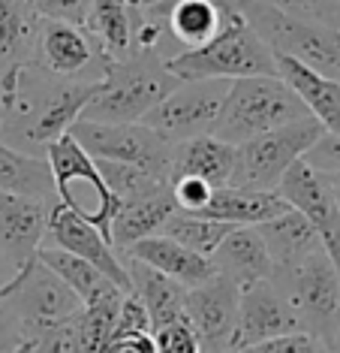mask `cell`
<instances>
[{
  "label": "cell",
  "instance_id": "cell-36",
  "mask_svg": "<svg viewBox=\"0 0 340 353\" xmlns=\"http://www.w3.org/2000/svg\"><path fill=\"white\" fill-rule=\"evenodd\" d=\"M238 353H328V350H326V341H322L319 335H313V332H289V335H280V339L253 344V347L238 350Z\"/></svg>",
  "mask_w": 340,
  "mask_h": 353
},
{
  "label": "cell",
  "instance_id": "cell-20",
  "mask_svg": "<svg viewBox=\"0 0 340 353\" xmlns=\"http://www.w3.org/2000/svg\"><path fill=\"white\" fill-rule=\"evenodd\" d=\"M211 266L220 278L232 281L238 290L259 284V281H268L274 272V263L256 227H235L211 254Z\"/></svg>",
  "mask_w": 340,
  "mask_h": 353
},
{
  "label": "cell",
  "instance_id": "cell-4",
  "mask_svg": "<svg viewBox=\"0 0 340 353\" xmlns=\"http://www.w3.org/2000/svg\"><path fill=\"white\" fill-rule=\"evenodd\" d=\"M178 82H199V79H253V76H277L274 52L259 39V34L241 19V12L226 21V28L208 46L184 52L166 61Z\"/></svg>",
  "mask_w": 340,
  "mask_h": 353
},
{
  "label": "cell",
  "instance_id": "cell-34",
  "mask_svg": "<svg viewBox=\"0 0 340 353\" xmlns=\"http://www.w3.org/2000/svg\"><path fill=\"white\" fill-rule=\"evenodd\" d=\"M34 12L45 21H61L87 30L91 21V0H30Z\"/></svg>",
  "mask_w": 340,
  "mask_h": 353
},
{
  "label": "cell",
  "instance_id": "cell-47",
  "mask_svg": "<svg viewBox=\"0 0 340 353\" xmlns=\"http://www.w3.org/2000/svg\"><path fill=\"white\" fill-rule=\"evenodd\" d=\"M232 353H238V350H232Z\"/></svg>",
  "mask_w": 340,
  "mask_h": 353
},
{
  "label": "cell",
  "instance_id": "cell-24",
  "mask_svg": "<svg viewBox=\"0 0 340 353\" xmlns=\"http://www.w3.org/2000/svg\"><path fill=\"white\" fill-rule=\"evenodd\" d=\"M259 239H262L265 251H268L274 269L277 266H293V263L304 260V256L322 251V242L317 230L310 227V221L301 212H295L293 205L286 212H280L277 218L265 221L256 227Z\"/></svg>",
  "mask_w": 340,
  "mask_h": 353
},
{
  "label": "cell",
  "instance_id": "cell-5",
  "mask_svg": "<svg viewBox=\"0 0 340 353\" xmlns=\"http://www.w3.org/2000/svg\"><path fill=\"white\" fill-rule=\"evenodd\" d=\"M235 10L274 54L293 58L313 73L340 82V28L293 19L262 0H235Z\"/></svg>",
  "mask_w": 340,
  "mask_h": 353
},
{
  "label": "cell",
  "instance_id": "cell-41",
  "mask_svg": "<svg viewBox=\"0 0 340 353\" xmlns=\"http://www.w3.org/2000/svg\"><path fill=\"white\" fill-rule=\"evenodd\" d=\"M103 353H157V347H153V335L133 332V335H111Z\"/></svg>",
  "mask_w": 340,
  "mask_h": 353
},
{
  "label": "cell",
  "instance_id": "cell-7",
  "mask_svg": "<svg viewBox=\"0 0 340 353\" xmlns=\"http://www.w3.org/2000/svg\"><path fill=\"white\" fill-rule=\"evenodd\" d=\"M0 302L6 305L19 332L28 341L58 323L76 320L85 308V302L36 256L6 281V287L0 290Z\"/></svg>",
  "mask_w": 340,
  "mask_h": 353
},
{
  "label": "cell",
  "instance_id": "cell-29",
  "mask_svg": "<svg viewBox=\"0 0 340 353\" xmlns=\"http://www.w3.org/2000/svg\"><path fill=\"white\" fill-rule=\"evenodd\" d=\"M142 0H91L87 34L103 46L109 61L124 58L133 46V21Z\"/></svg>",
  "mask_w": 340,
  "mask_h": 353
},
{
  "label": "cell",
  "instance_id": "cell-38",
  "mask_svg": "<svg viewBox=\"0 0 340 353\" xmlns=\"http://www.w3.org/2000/svg\"><path fill=\"white\" fill-rule=\"evenodd\" d=\"M169 188H172V199H175V208L184 214H199L202 208H205V203L211 199L214 188L199 179H172L169 181Z\"/></svg>",
  "mask_w": 340,
  "mask_h": 353
},
{
  "label": "cell",
  "instance_id": "cell-8",
  "mask_svg": "<svg viewBox=\"0 0 340 353\" xmlns=\"http://www.w3.org/2000/svg\"><path fill=\"white\" fill-rule=\"evenodd\" d=\"M45 163L54 179V203L82 214L85 221L100 227V232L111 242L109 230L120 203L106 188L100 170H96V160L67 133L45 151Z\"/></svg>",
  "mask_w": 340,
  "mask_h": 353
},
{
  "label": "cell",
  "instance_id": "cell-27",
  "mask_svg": "<svg viewBox=\"0 0 340 353\" xmlns=\"http://www.w3.org/2000/svg\"><path fill=\"white\" fill-rule=\"evenodd\" d=\"M39 15L28 0H0V76L34 63Z\"/></svg>",
  "mask_w": 340,
  "mask_h": 353
},
{
  "label": "cell",
  "instance_id": "cell-37",
  "mask_svg": "<svg viewBox=\"0 0 340 353\" xmlns=\"http://www.w3.org/2000/svg\"><path fill=\"white\" fill-rule=\"evenodd\" d=\"M153 347H157V353H202V344L187 320L157 329L153 332Z\"/></svg>",
  "mask_w": 340,
  "mask_h": 353
},
{
  "label": "cell",
  "instance_id": "cell-28",
  "mask_svg": "<svg viewBox=\"0 0 340 353\" xmlns=\"http://www.w3.org/2000/svg\"><path fill=\"white\" fill-rule=\"evenodd\" d=\"M36 260L43 263L45 269H52L54 275H58L85 305L109 299V296H127V293H120L100 269H94L87 260H82V256H76V254L61 251V248H54V245H43V248H39Z\"/></svg>",
  "mask_w": 340,
  "mask_h": 353
},
{
  "label": "cell",
  "instance_id": "cell-46",
  "mask_svg": "<svg viewBox=\"0 0 340 353\" xmlns=\"http://www.w3.org/2000/svg\"><path fill=\"white\" fill-rule=\"evenodd\" d=\"M142 3H157V0H142Z\"/></svg>",
  "mask_w": 340,
  "mask_h": 353
},
{
  "label": "cell",
  "instance_id": "cell-26",
  "mask_svg": "<svg viewBox=\"0 0 340 353\" xmlns=\"http://www.w3.org/2000/svg\"><path fill=\"white\" fill-rule=\"evenodd\" d=\"M235 166V145L220 142L217 136H196L190 142L175 145L172 179H199L211 188H226Z\"/></svg>",
  "mask_w": 340,
  "mask_h": 353
},
{
  "label": "cell",
  "instance_id": "cell-31",
  "mask_svg": "<svg viewBox=\"0 0 340 353\" xmlns=\"http://www.w3.org/2000/svg\"><path fill=\"white\" fill-rule=\"evenodd\" d=\"M235 227L229 223H220V221H211V218H202V214H184V212H175L163 227H160L157 236H166L172 242L190 248L202 256H211L217 251V245L229 236Z\"/></svg>",
  "mask_w": 340,
  "mask_h": 353
},
{
  "label": "cell",
  "instance_id": "cell-13",
  "mask_svg": "<svg viewBox=\"0 0 340 353\" xmlns=\"http://www.w3.org/2000/svg\"><path fill=\"white\" fill-rule=\"evenodd\" d=\"M280 199L286 205H293L295 212H301L310 227L317 230L322 251L328 254V260L334 263L337 275H340V208L334 203V190H331V179L298 160L293 163V170L283 175Z\"/></svg>",
  "mask_w": 340,
  "mask_h": 353
},
{
  "label": "cell",
  "instance_id": "cell-25",
  "mask_svg": "<svg viewBox=\"0 0 340 353\" xmlns=\"http://www.w3.org/2000/svg\"><path fill=\"white\" fill-rule=\"evenodd\" d=\"M178 212L175 199H172V188L160 190V194L133 199V203H120L118 214L111 218V245L118 254L129 251L136 242L148 236H157L160 227Z\"/></svg>",
  "mask_w": 340,
  "mask_h": 353
},
{
  "label": "cell",
  "instance_id": "cell-14",
  "mask_svg": "<svg viewBox=\"0 0 340 353\" xmlns=\"http://www.w3.org/2000/svg\"><path fill=\"white\" fill-rule=\"evenodd\" d=\"M45 245H54L67 254L82 256V260H87L94 269H100L120 293L133 296V284H129V275H127V266H124V254L115 251V245L103 236L100 227H94L91 221L82 218V214L70 212L67 205L52 203V208H48Z\"/></svg>",
  "mask_w": 340,
  "mask_h": 353
},
{
  "label": "cell",
  "instance_id": "cell-19",
  "mask_svg": "<svg viewBox=\"0 0 340 353\" xmlns=\"http://www.w3.org/2000/svg\"><path fill=\"white\" fill-rule=\"evenodd\" d=\"M274 67H277V79H283L289 91L301 100L307 115L317 118L326 133L340 136V82L313 73L310 67L283 54H274Z\"/></svg>",
  "mask_w": 340,
  "mask_h": 353
},
{
  "label": "cell",
  "instance_id": "cell-22",
  "mask_svg": "<svg viewBox=\"0 0 340 353\" xmlns=\"http://www.w3.org/2000/svg\"><path fill=\"white\" fill-rule=\"evenodd\" d=\"M124 266H127L129 284H133V296L148 311L151 335L169 323L187 320L184 317V296H187V290L181 284H175L172 278L160 275V272H153L151 266L133 260V256H124Z\"/></svg>",
  "mask_w": 340,
  "mask_h": 353
},
{
  "label": "cell",
  "instance_id": "cell-32",
  "mask_svg": "<svg viewBox=\"0 0 340 353\" xmlns=\"http://www.w3.org/2000/svg\"><path fill=\"white\" fill-rule=\"evenodd\" d=\"M96 170H100L103 181H106V188L111 190V196H115L118 203H133V199L160 194V190L169 188L166 179H160V175H151V172H145V170H136V166H127V163L96 160Z\"/></svg>",
  "mask_w": 340,
  "mask_h": 353
},
{
  "label": "cell",
  "instance_id": "cell-21",
  "mask_svg": "<svg viewBox=\"0 0 340 353\" xmlns=\"http://www.w3.org/2000/svg\"><path fill=\"white\" fill-rule=\"evenodd\" d=\"M124 256H133V260L151 266L153 272H160V275L172 278L175 284L184 287V290L205 284V281H211L217 275L214 266H211V256H202V254L190 251V248L178 245L166 236L142 239V242H136L129 251H124Z\"/></svg>",
  "mask_w": 340,
  "mask_h": 353
},
{
  "label": "cell",
  "instance_id": "cell-23",
  "mask_svg": "<svg viewBox=\"0 0 340 353\" xmlns=\"http://www.w3.org/2000/svg\"><path fill=\"white\" fill-rule=\"evenodd\" d=\"M280 194H262V190H241V188H214L211 199L202 208V218H211L229 227H259V223L277 218L286 212Z\"/></svg>",
  "mask_w": 340,
  "mask_h": 353
},
{
  "label": "cell",
  "instance_id": "cell-35",
  "mask_svg": "<svg viewBox=\"0 0 340 353\" xmlns=\"http://www.w3.org/2000/svg\"><path fill=\"white\" fill-rule=\"evenodd\" d=\"M76 320H67V323H58V326L45 329L43 335H36V339L30 341L28 353H82Z\"/></svg>",
  "mask_w": 340,
  "mask_h": 353
},
{
  "label": "cell",
  "instance_id": "cell-12",
  "mask_svg": "<svg viewBox=\"0 0 340 353\" xmlns=\"http://www.w3.org/2000/svg\"><path fill=\"white\" fill-rule=\"evenodd\" d=\"M34 63L72 82H103L109 70V54L87 30L39 19Z\"/></svg>",
  "mask_w": 340,
  "mask_h": 353
},
{
  "label": "cell",
  "instance_id": "cell-39",
  "mask_svg": "<svg viewBox=\"0 0 340 353\" xmlns=\"http://www.w3.org/2000/svg\"><path fill=\"white\" fill-rule=\"evenodd\" d=\"M301 160L322 175H340V136L326 133Z\"/></svg>",
  "mask_w": 340,
  "mask_h": 353
},
{
  "label": "cell",
  "instance_id": "cell-30",
  "mask_svg": "<svg viewBox=\"0 0 340 353\" xmlns=\"http://www.w3.org/2000/svg\"><path fill=\"white\" fill-rule=\"evenodd\" d=\"M0 194H21L54 203V179L45 160L15 151L0 139Z\"/></svg>",
  "mask_w": 340,
  "mask_h": 353
},
{
  "label": "cell",
  "instance_id": "cell-6",
  "mask_svg": "<svg viewBox=\"0 0 340 353\" xmlns=\"http://www.w3.org/2000/svg\"><path fill=\"white\" fill-rule=\"evenodd\" d=\"M322 136H326V130L317 118H301L295 124H286L280 130L262 133L256 139L235 145L229 188L277 194L283 175L293 170V163H298Z\"/></svg>",
  "mask_w": 340,
  "mask_h": 353
},
{
  "label": "cell",
  "instance_id": "cell-3",
  "mask_svg": "<svg viewBox=\"0 0 340 353\" xmlns=\"http://www.w3.org/2000/svg\"><path fill=\"white\" fill-rule=\"evenodd\" d=\"M301 118H310L301 100L286 88L277 76H253L229 82L223 109L217 115L211 136L229 145H241L262 133L280 130L286 124H295Z\"/></svg>",
  "mask_w": 340,
  "mask_h": 353
},
{
  "label": "cell",
  "instance_id": "cell-42",
  "mask_svg": "<svg viewBox=\"0 0 340 353\" xmlns=\"http://www.w3.org/2000/svg\"><path fill=\"white\" fill-rule=\"evenodd\" d=\"M326 350H328V353H340V326L326 339Z\"/></svg>",
  "mask_w": 340,
  "mask_h": 353
},
{
  "label": "cell",
  "instance_id": "cell-45",
  "mask_svg": "<svg viewBox=\"0 0 340 353\" xmlns=\"http://www.w3.org/2000/svg\"><path fill=\"white\" fill-rule=\"evenodd\" d=\"M0 118H3V76H0Z\"/></svg>",
  "mask_w": 340,
  "mask_h": 353
},
{
  "label": "cell",
  "instance_id": "cell-33",
  "mask_svg": "<svg viewBox=\"0 0 340 353\" xmlns=\"http://www.w3.org/2000/svg\"><path fill=\"white\" fill-rule=\"evenodd\" d=\"M262 3L293 15V19L313 21V25H326V28H340V0H262Z\"/></svg>",
  "mask_w": 340,
  "mask_h": 353
},
{
  "label": "cell",
  "instance_id": "cell-44",
  "mask_svg": "<svg viewBox=\"0 0 340 353\" xmlns=\"http://www.w3.org/2000/svg\"><path fill=\"white\" fill-rule=\"evenodd\" d=\"M328 179H331V190H334V203L340 208V175H328Z\"/></svg>",
  "mask_w": 340,
  "mask_h": 353
},
{
  "label": "cell",
  "instance_id": "cell-1",
  "mask_svg": "<svg viewBox=\"0 0 340 353\" xmlns=\"http://www.w3.org/2000/svg\"><path fill=\"white\" fill-rule=\"evenodd\" d=\"M100 82H72L36 63H24L3 79L0 139L21 154L45 160V151L72 130Z\"/></svg>",
  "mask_w": 340,
  "mask_h": 353
},
{
  "label": "cell",
  "instance_id": "cell-9",
  "mask_svg": "<svg viewBox=\"0 0 340 353\" xmlns=\"http://www.w3.org/2000/svg\"><path fill=\"white\" fill-rule=\"evenodd\" d=\"M271 284L293 305L304 332L326 341L340 326V275L326 251L304 256L293 266H277L271 272Z\"/></svg>",
  "mask_w": 340,
  "mask_h": 353
},
{
  "label": "cell",
  "instance_id": "cell-48",
  "mask_svg": "<svg viewBox=\"0 0 340 353\" xmlns=\"http://www.w3.org/2000/svg\"><path fill=\"white\" fill-rule=\"evenodd\" d=\"M28 3H30V0H28Z\"/></svg>",
  "mask_w": 340,
  "mask_h": 353
},
{
  "label": "cell",
  "instance_id": "cell-16",
  "mask_svg": "<svg viewBox=\"0 0 340 353\" xmlns=\"http://www.w3.org/2000/svg\"><path fill=\"white\" fill-rule=\"evenodd\" d=\"M289 332H304L301 320L283 293L268 281H259L238 296V323H235V350H247L253 344L280 339Z\"/></svg>",
  "mask_w": 340,
  "mask_h": 353
},
{
  "label": "cell",
  "instance_id": "cell-2",
  "mask_svg": "<svg viewBox=\"0 0 340 353\" xmlns=\"http://www.w3.org/2000/svg\"><path fill=\"white\" fill-rule=\"evenodd\" d=\"M178 88V79L160 54L129 52L109 61L103 82L82 112V121L136 124Z\"/></svg>",
  "mask_w": 340,
  "mask_h": 353
},
{
  "label": "cell",
  "instance_id": "cell-10",
  "mask_svg": "<svg viewBox=\"0 0 340 353\" xmlns=\"http://www.w3.org/2000/svg\"><path fill=\"white\" fill-rule=\"evenodd\" d=\"M72 139L82 145L94 160H111V163H127L136 170H145L151 175L172 181V160L175 145L166 142L160 133L142 121L136 124H100V121H82L78 118L70 130Z\"/></svg>",
  "mask_w": 340,
  "mask_h": 353
},
{
  "label": "cell",
  "instance_id": "cell-43",
  "mask_svg": "<svg viewBox=\"0 0 340 353\" xmlns=\"http://www.w3.org/2000/svg\"><path fill=\"white\" fill-rule=\"evenodd\" d=\"M10 278H12V269L6 266L3 260H0V290H3V287H6V281H10Z\"/></svg>",
  "mask_w": 340,
  "mask_h": 353
},
{
  "label": "cell",
  "instance_id": "cell-11",
  "mask_svg": "<svg viewBox=\"0 0 340 353\" xmlns=\"http://www.w3.org/2000/svg\"><path fill=\"white\" fill-rule=\"evenodd\" d=\"M226 91H229V82H223V79L178 82L175 91L142 118V124L160 133L172 145L190 142L196 136H208L223 109Z\"/></svg>",
  "mask_w": 340,
  "mask_h": 353
},
{
  "label": "cell",
  "instance_id": "cell-17",
  "mask_svg": "<svg viewBox=\"0 0 340 353\" xmlns=\"http://www.w3.org/2000/svg\"><path fill=\"white\" fill-rule=\"evenodd\" d=\"M151 6L166 28L172 58L208 46L235 15V0H157Z\"/></svg>",
  "mask_w": 340,
  "mask_h": 353
},
{
  "label": "cell",
  "instance_id": "cell-18",
  "mask_svg": "<svg viewBox=\"0 0 340 353\" xmlns=\"http://www.w3.org/2000/svg\"><path fill=\"white\" fill-rule=\"evenodd\" d=\"M48 208L52 203L21 194H0V260L12 269H24L45 245Z\"/></svg>",
  "mask_w": 340,
  "mask_h": 353
},
{
  "label": "cell",
  "instance_id": "cell-15",
  "mask_svg": "<svg viewBox=\"0 0 340 353\" xmlns=\"http://www.w3.org/2000/svg\"><path fill=\"white\" fill-rule=\"evenodd\" d=\"M241 290L220 275L199 287H190L184 296V317L193 326L202 344V353H232L235 323H238Z\"/></svg>",
  "mask_w": 340,
  "mask_h": 353
},
{
  "label": "cell",
  "instance_id": "cell-40",
  "mask_svg": "<svg viewBox=\"0 0 340 353\" xmlns=\"http://www.w3.org/2000/svg\"><path fill=\"white\" fill-rule=\"evenodd\" d=\"M133 332H148L151 335V320H148L145 305L136 299V296H124L118 320H115V332L111 335H133Z\"/></svg>",
  "mask_w": 340,
  "mask_h": 353
}]
</instances>
